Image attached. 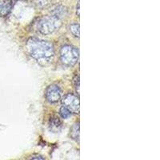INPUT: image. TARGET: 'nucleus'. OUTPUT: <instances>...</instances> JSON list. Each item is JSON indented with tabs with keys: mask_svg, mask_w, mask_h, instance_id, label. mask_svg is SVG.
Instances as JSON below:
<instances>
[{
	"mask_svg": "<svg viewBox=\"0 0 160 160\" xmlns=\"http://www.w3.org/2000/svg\"><path fill=\"white\" fill-rule=\"evenodd\" d=\"M26 49L30 56L42 67L48 66L54 59V47L47 41L30 39L27 41Z\"/></svg>",
	"mask_w": 160,
	"mask_h": 160,
	"instance_id": "nucleus-1",
	"label": "nucleus"
},
{
	"mask_svg": "<svg viewBox=\"0 0 160 160\" xmlns=\"http://www.w3.org/2000/svg\"><path fill=\"white\" fill-rule=\"evenodd\" d=\"M62 23L60 18L51 16H44L39 20L37 23V29L39 32L44 35L53 34L60 28Z\"/></svg>",
	"mask_w": 160,
	"mask_h": 160,
	"instance_id": "nucleus-2",
	"label": "nucleus"
},
{
	"mask_svg": "<svg viewBox=\"0 0 160 160\" xmlns=\"http://www.w3.org/2000/svg\"><path fill=\"white\" fill-rule=\"evenodd\" d=\"M60 59L64 65L73 67L79 60V51L71 46H64L60 50Z\"/></svg>",
	"mask_w": 160,
	"mask_h": 160,
	"instance_id": "nucleus-3",
	"label": "nucleus"
},
{
	"mask_svg": "<svg viewBox=\"0 0 160 160\" xmlns=\"http://www.w3.org/2000/svg\"><path fill=\"white\" fill-rule=\"evenodd\" d=\"M63 105L67 107L71 113H79V98L73 94H67L63 99Z\"/></svg>",
	"mask_w": 160,
	"mask_h": 160,
	"instance_id": "nucleus-4",
	"label": "nucleus"
},
{
	"mask_svg": "<svg viewBox=\"0 0 160 160\" xmlns=\"http://www.w3.org/2000/svg\"><path fill=\"white\" fill-rule=\"evenodd\" d=\"M46 98L49 103H58L61 99L62 91L60 88L57 85H51L46 90Z\"/></svg>",
	"mask_w": 160,
	"mask_h": 160,
	"instance_id": "nucleus-5",
	"label": "nucleus"
},
{
	"mask_svg": "<svg viewBox=\"0 0 160 160\" xmlns=\"http://www.w3.org/2000/svg\"><path fill=\"white\" fill-rule=\"evenodd\" d=\"M11 0H0V16L5 17L8 15L12 9Z\"/></svg>",
	"mask_w": 160,
	"mask_h": 160,
	"instance_id": "nucleus-6",
	"label": "nucleus"
},
{
	"mask_svg": "<svg viewBox=\"0 0 160 160\" xmlns=\"http://www.w3.org/2000/svg\"><path fill=\"white\" fill-rule=\"evenodd\" d=\"M63 127V123L61 122L60 118L58 116H52L49 120V127L50 130L53 132H59Z\"/></svg>",
	"mask_w": 160,
	"mask_h": 160,
	"instance_id": "nucleus-7",
	"label": "nucleus"
},
{
	"mask_svg": "<svg viewBox=\"0 0 160 160\" xmlns=\"http://www.w3.org/2000/svg\"><path fill=\"white\" fill-rule=\"evenodd\" d=\"M70 136L73 139H75L78 140L79 137V124L75 123L72 127H71V130H70Z\"/></svg>",
	"mask_w": 160,
	"mask_h": 160,
	"instance_id": "nucleus-8",
	"label": "nucleus"
},
{
	"mask_svg": "<svg viewBox=\"0 0 160 160\" xmlns=\"http://www.w3.org/2000/svg\"><path fill=\"white\" fill-rule=\"evenodd\" d=\"M70 32L77 38H79V23H72L70 27Z\"/></svg>",
	"mask_w": 160,
	"mask_h": 160,
	"instance_id": "nucleus-9",
	"label": "nucleus"
},
{
	"mask_svg": "<svg viewBox=\"0 0 160 160\" xmlns=\"http://www.w3.org/2000/svg\"><path fill=\"white\" fill-rule=\"evenodd\" d=\"M59 113H60V115L61 117L63 118H68L71 115V112L67 108V107H65L64 106H63L62 107L60 108V111H59Z\"/></svg>",
	"mask_w": 160,
	"mask_h": 160,
	"instance_id": "nucleus-10",
	"label": "nucleus"
},
{
	"mask_svg": "<svg viewBox=\"0 0 160 160\" xmlns=\"http://www.w3.org/2000/svg\"><path fill=\"white\" fill-rule=\"evenodd\" d=\"M75 90L77 93L79 94V76H76L75 79Z\"/></svg>",
	"mask_w": 160,
	"mask_h": 160,
	"instance_id": "nucleus-11",
	"label": "nucleus"
},
{
	"mask_svg": "<svg viewBox=\"0 0 160 160\" xmlns=\"http://www.w3.org/2000/svg\"><path fill=\"white\" fill-rule=\"evenodd\" d=\"M28 159H44V158H42L40 155H33V156H31L30 158H28Z\"/></svg>",
	"mask_w": 160,
	"mask_h": 160,
	"instance_id": "nucleus-12",
	"label": "nucleus"
},
{
	"mask_svg": "<svg viewBox=\"0 0 160 160\" xmlns=\"http://www.w3.org/2000/svg\"><path fill=\"white\" fill-rule=\"evenodd\" d=\"M78 16H79V4H78Z\"/></svg>",
	"mask_w": 160,
	"mask_h": 160,
	"instance_id": "nucleus-13",
	"label": "nucleus"
}]
</instances>
